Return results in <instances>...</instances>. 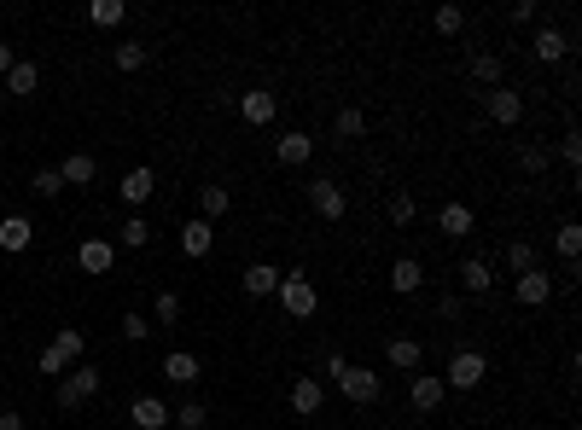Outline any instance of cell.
Instances as JSON below:
<instances>
[{
    "label": "cell",
    "instance_id": "obj_4",
    "mask_svg": "<svg viewBox=\"0 0 582 430\" xmlns=\"http://www.w3.org/2000/svg\"><path fill=\"white\" fill-rule=\"evenodd\" d=\"M93 395H100V372H93V366H70L65 384H58V407H82Z\"/></svg>",
    "mask_w": 582,
    "mask_h": 430
},
{
    "label": "cell",
    "instance_id": "obj_46",
    "mask_svg": "<svg viewBox=\"0 0 582 430\" xmlns=\"http://www.w3.org/2000/svg\"><path fill=\"white\" fill-rule=\"evenodd\" d=\"M0 430H24V419H18V413L6 407V413H0Z\"/></svg>",
    "mask_w": 582,
    "mask_h": 430
},
{
    "label": "cell",
    "instance_id": "obj_15",
    "mask_svg": "<svg viewBox=\"0 0 582 430\" xmlns=\"http://www.w3.org/2000/svg\"><path fill=\"white\" fill-rule=\"evenodd\" d=\"M210 245H216V221L193 215V221L181 227V250H186V257H210Z\"/></svg>",
    "mask_w": 582,
    "mask_h": 430
},
{
    "label": "cell",
    "instance_id": "obj_14",
    "mask_svg": "<svg viewBox=\"0 0 582 430\" xmlns=\"http://www.w3.org/2000/svg\"><path fill=\"white\" fill-rule=\"evenodd\" d=\"M274 157H280L286 169H297V163H309V157H314V140H309L303 129H291V134L274 140Z\"/></svg>",
    "mask_w": 582,
    "mask_h": 430
},
{
    "label": "cell",
    "instance_id": "obj_24",
    "mask_svg": "<svg viewBox=\"0 0 582 430\" xmlns=\"http://www.w3.org/2000/svg\"><path fill=\"white\" fill-rule=\"evenodd\" d=\"M36 82H41V70L29 65V58H18V65L6 70V88H0V93H36Z\"/></svg>",
    "mask_w": 582,
    "mask_h": 430
},
{
    "label": "cell",
    "instance_id": "obj_9",
    "mask_svg": "<svg viewBox=\"0 0 582 430\" xmlns=\"http://www.w3.org/2000/svg\"><path fill=\"white\" fill-rule=\"evenodd\" d=\"M309 204H314V215H321V221H344V210H350L344 193H338V181H314L309 186Z\"/></svg>",
    "mask_w": 582,
    "mask_h": 430
},
{
    "label": "cell",
    "instance_id": "obj_25",
    "mask_svg": "<svg viewBox=\"0 0 582 430\" xmlns=\"http://www.w3.org/2000/svg\"><path fill=\"white\" fill-rule=\"evenodd\" d=\"M437 227H443L449 238H466V233H471V210H466V204H443V215H437Z\"/></svg>",
    "mask_w": 582,
    "mask_h": 430
},
{
    "label": "cell",
    "instance_id": "obj_41",
    "mask_svg": "<svg viewBox=\"0 0 582 430\" xmlns=\"http://www.w3.org/2000/svg\"><path fill=\"white\" fill-rule=\"evenodd\" d=\"M518 169H524V174H542V169H547V152H542V146H524V152H518Z\"/></svg>",
    "mask_w": 582,
    "mask_h": 430
},
{
    "label": "cell",
    "instance_id": "obj_6",
    "mask_svg": "<svg viewBox=\"0 0 582 430\" xmlns=\"http://www.w3.org/2000/svg\"><path fill=\"white\" fill-rule=\"evenodd\" d=\"M321 407H326V390H321V378H314V372H303V378L291 384V413H297V419H314Z\"/></svg>",
    "mask_w": 582,
    "mask_h": 430
},
{
    "label": "cell",
    "instance_id": "obj_43",
    "mask_svg": "<svg viewBox=\"0 0 582 430\" xmlns=\"http://www.w3.org/2000/svg\"><path fill=\"white\" fill-rule=\"evenodd\" d=\"M437 314H443V320H454V326H460V320H466V297H454V291H449L443 302H437Z\"/></svg>",
    "mask_w": 582,
    "mask_h": 430
},
{
    "label": "cell",
    "instance_id": "obj_2",
    "mask_svg": "<svg viewBox=\"0 0 582 430\" xmlns=\"http://www.w3.org/2000/svg\"><path fill=\"white\" fill-rule=\"evenodd\" d=\"M333 384L344 390V402H355V407H373V402L385 395V378H379V372H367V366H344Z\"/></svg>",
    "mask_w": 582,
    "mask_h": 430
},
{
    "label": "cell",
    "instance_id": "obj_34",
    "mask_svg": "<svg viewBox=\"0 0 582 430\" xmlns=\"http://www.w3.org/2000/svg\"><path fill=\"white\" fill-rule=\"evenodd\" d=\"M471 76H478V82H490V88H501V58H495V53H478V58H471Z\"/></svg>",
    "mask_w": 582,
    "mask_h": 430
},
{
    "label": "cell",
    "instance_id": "obj_31",
    "mask_svg": "<svg viewBox=\"0 0 582 430\" xmlns=\"http://www.w3.org/2000/svg\"><path fill=\"white\" fill-rule=\"evenodd\" d=\"M204 419H210L204 402H181L175 413H169V425H181V430H204Z\"/></svg>",
    "mask_w": 582,
    "mask_h": 430
},
{
    "label": "cell",
    "instance_id": "obj_40",
    "mask_svg": "<svg viewBox=\"0 0 582 430\" xmlns=\"http://www.w3.org/2000/svg\"><path fill=\"white\" fill-rule=\"evenodd\" d=\"M122 338H129V343L152 338V320H146V314H122Z\"/></svg>",
    "mask_w": 582,
    "mask_h": 430
},
{
    "label": "cell",
    "instance_id": "obj_35",
    "mask_svg": "<svg viewBox=\"0 0 582 430\" xmlns=\"http://www.w3.org/2000/svg\"><path fill=\"white\" fill-rule=\"evenodd\" d=\"M152 314H157V320H164V326H175V320H181V297H175V291H157Z\"/></svg>",
    "mask_w": 582,
    "mask_h": 430
},
{
    "label": "cell",
    "instance_id": "obj_1",
    "mask_svg": "<svg viewBox=\"0 0 582 430\" xmlns=\"http://www.w3.org/2000/svg\"><path fill=\"white\" fill-rule=\"evenodd\" d=\"M280 309L291 314V320H309L314 309H321V291H314V279L303 267H291V274H280Z\"/></svg>",
    "mask_w": 582,
    "mask_h": 430
},
{
    "label": "cell",
    "instance_id": "obj_42",
    "mask_svg": "<svg viewBox=\"0 0 582 430\" xmlns=\"http://www.w3.org/2000/svg\"><path fill=\"white\" fill-rule=\"evenodd\" d=\"M36 193H41V198H58V193H65V181H58V169H41V174H36Z\"/></svg>",
    "mask_w": 582,
    "mask_h": 430
},
{
    "label": "cell",
    "instance_id": "obj_10",
    "mask_svg": "<svg viewBox=\"0 0 582 430\" xmlns=\"http://www.w3.org/2000/svg\"><path fill=\"white\" fill-rule=\"evenodd\" d=\"M129 425L134 430H164L169 425V407L157 402V395H134V402H129Z\"/></svg>",
    "mask_w": 582,
    "mask_h": 430
},
{
    "label": "cell",
    "instance_id": "obj_38",
    "mask_svg": "<svg viewBox=\"0 0 582 430\" xmlns=\"http://www.w3.org/2000/svg\"><path fill=\"white\" fill-rule=\"evenodd\" d=\"M414 215H419V204L407 198V193H397V198H390V221H397V227H407Z\"/></svg>",
    "mask_w": 582,
    "mask_h": 430
},
{
    "label": "cell",
    "instance_id": "obj_20",
    "mask_svg": "<svg viewBox=\"0 0 582 430\" xmlns=\"http://www.w3.org/2000/svg\"><path fill=\"white\" fill-rule=\"evenodd\" d=\"M419 285H426V267H419L414 257H397V267H390V291H402V297H414Z\"/></svg>",
    "mask_w": 582,
    "mask_h": 430
},
{
    "label": "cell",
    "instance_id": "obj_12",
    "mask_svg": "<svg viewBox=\"0 0 582 430\" xmlns=\"http://www.w3.org/2000/svg\"><path fill=\"white\" fill-rule=\"evenodd\" d=\"M483 105H490V117L501 122V129H513V122L524 117V100H518V93H513L507 82H501V88H490V100H483Z\"/></svg>",
    "mask_w": 582,
    "mask_h": 430
},
{
    "label": "cell",
    "instance_id": "obj_3",
    "mask_svg": "<svg viewBox=\"0 0 582 430\" xmlns=\"http://www.w3.org/2000/svg\"><path fill=\"white\" fill-rule=\"evenodd\" d=\"M483 372H490L483 349H460V355L449 361V372H443V390H478V384H483Z\"/></svg>",
    "mask_w": 582,
    "mask_h": 430
},
{
    "label": "cell",
    "instance_id": "obj_22",
    "mask_svg": "<svg viewBox=\"0 0 582 430\" xmlns=\"http://www.w3.org/2000/svg\"><path fill=\"white\" fill-rule=\"evenodd\" d=\"M565 53H571V36H565V29H542V36H536V58H542V65H559Z\"/></svg>",
    "mask_w": 582,
    "mask_h": 430
},
{
    "label": "cell",
    "instance_id": "obj_21",
    "mask_svg": "<svg viewBox=\"0 0 582 430\" xmlns=\"http://www.w3.org/2000/svg\"><path fill=\"white\" fill-rule=\"evenodd\" d=\"M29 238H36V227H29L24 215H6V221H0V250H29Z\"/></svg>",
    "mask_w": 582,
    "mask_h": 430
},
{
    "label": "cell",
    "instance_id": "obj_45",
    "mask_svg": "<svg viewBox=\"0 0 582 430\" xmlns=\"http://www.w3.org/2000/svg\"><path fill=\"white\" fill-rule=\"evenodd\" d=\"M344 366H350V361H344V349H321V372H326V378H338Z\"/></svg>",
    "mask_w": 582,
    "mask_h": 430
},
{
    "label": "cell",
    "instance_id": "obj_48",
    "mask_svg": "<svg viewBox=\"0 0 582 430\" xmlns=\"http://www.w3.org/2000/svg\"><path fill=\"white\" fill-rule=\"evenodd\" d=\"M0 110H6V93H0Z\"/></svg>",
    "mask_w": 582,
    "mask_h": 430
},
{
    "label": "cell",
    "instance_id": "obj_17",
    "mask_svg": "<svg viewBox=\"0 0 582 430\" xmlns=\"http://www.w3.org/2000/svg\"><path fill=\"white\" fill-rule=\"evenodd\" d=\"M198 372H204V366H198V355H186V349H169V355H164V378H169V384H198Z\"/></svg>",
    "mask_w": 582,
    "mask_h": 430
},
{
    "label": "cell",
    "instance_id": "obj_29",
    "mask_svg": "<svg viewBox=\"0 0 582 430\" xmlns=\"http://www.w3.org/2000/svg\"><path fill=\"white\" fill-rule=\"evenodd\" d=\"M554 245H559L565 262H577V257H582V227H577V221H565V227L554 233Z\"/></svg>",
    "mask_w": 582,
    "mask_h": 430
},
{
    "label": "cell",
    "instance_id": "obj_44",
    "mask_svg": "<svg viewBox=\"0 0 582 430\" xmlns=\"http://www.w3.org/2000/svg\"><path fill=\"white\" fill-rule=\"evenodd\" d=\"M36 366H41V372H70V361H65V355H58V349H53V343H47V349H41V355H36Z\"/></svg>",
    "mask_w": 582,
    "mask_h": 430
},
{
    "label": "cell",
    "instance_id": "obj_36",
    "mask_svg": "<svg viewBox=\"0 0 582 430\" xmlns=\"http://www.w3.org/2000/svg\"><path fill=\"white\" fill-rule=\"evenodd\" d=\"M122 245H129V250L152 245V227H146V221H140V215H129V221H122Z\"/></svg>",
    "mask_w": 582,
    "mask_h": 430
},
{
    "label": "cell",
    "instance_id": "obj_39",
    "mask_svg": "<svg viewBox=\"0 0 582 430\" xmlns=\"http://www.w3.org/2000/svg\"><path fill=\"white\" fill-rule=\"evenodd\" d=\"M559 157H565L571 169H582V134H577V129H565V140H559Z\"/></svg>",
    "mask_w": 582,
    "mask_h": 430
},
{
    "label": "cell",
    "instance_id": "obj_13",
    "mask_svg": "<svg viewBox=\"0 0 582 430\" xmlns=\"http://www.w3.org/2000/svg\"><path fill=\"white\" fill-rule=\"evenodd\" d=\"M239 285H245V297H274L280 291V267L274 262H250L239 274Z\"/></svg>",
    "mask_w": 582,
    "mask_h": 430
},
{
    "label": "cell",
    "instance_id": "obj_11",
    "mask_svg": "<svg viewBox=\"0 0 582 430\" xmlns=\"http://www.w3.org/2000/svg\"><path fill=\"white\" fill-rule=\"evenodd\" d=\"M513 297L524 302V309H542V302L554 297V279H547L542 267H530V274H518V285H513Z\"/></svg>",
    "mask_w": 582,
    "mask_h": 430
},
{
    "label": "cell",
    "instance_id": "obj_30",
    "mask_svg": "<svg viewBox=\"0 0 582 430\" xmlns=\"http://www.w3.org/2000/svg\"><path fill=\"white\" fill-rule=\"evenodd\" d=\"M122 12H129L122 0H93V6H88V18L100 24V29H111V24H122Z\"/></svg>",
    "mask_w": 582,
    "mask_h": 430
},
{
    "label": "cell",
    "instance_id": "obj_23",
    "mask_svg": "<svg viewBox=\"0 0 582 430\" xmlns=\"http://www.w3.org/2000/svg\"><path fill=\"white\" fill-rule=\"evenodd\" d=\"M58 181H65V186H88L93 181V157L88 152H70L65 163H58Z\"/></svg>",
    "mask_w": 582,
    "mask_h": 430
},
{
    "label": "cell",
    "instance_id": "obj_26",
    "mask_svg": "<svg viewBox=\"0 0 582 430\" xmlns=\"http://www.w3.org/2000/svg\"><path fill=\"white\" fill-rule=\"evenodd\" d=\"M228 204H233L228 186H204V193H198V215H204V221H216V215H228Z\"/></svg>",
    "mask_w": 582,
    "mask_h": 430
},
{
    "label": "cell",
    "instance_id": "obj_19",
    "mask_svg": "<svg viewBox=\"0 0 582 430\" xmlns=\"http://www.w3.org/2000/svg\"><path fill=\"white\" fill-rule=\"evenodd\" d=\"M385 361L397 366V372H419V361H426V349H419L414 338H390V343H385Z\"/></svg>",
    "mask_w": 582,
    "mask_h": 430
},
{
    "label": "cell",
    "instance_id": "obj_5",
    "mask_svg": "<svg viewBox=\"0 0 582 430\" xmlns=\"http://www.w3.org/2000/svg\"><path fill=\"white\" fill-rule=\"evenodd\" d=\"M239 117L250 122V129H269V122L280 117V100H274L269 88H245L239 93Z\"/></svg>",
    "mask_w": 582,
    "mask_h": 430
},
{
    "label": "cell",
    "instance_id": "obj_27",
    "mask_svg": "<svg viewBox=\"0 0 582 430\" xmlns=\"http://www.w3.org/2000/svg\"><path fill=\"white\" fill-rule=\"evenodd\" d=\"M53 349H58V355H65L70 366H82V349H88V338H82V331H76V326H58Z\"/></svg>",
    "mask_w": 582,
    "mask_h": 430
},
{
    "label": "cell",
    "instance_id": "obj_47",
    "mask_svg": "<svg viewBox=\"0 0 582 430\" xmlns=\"http://www.w3.org/2000/svg\"><path fill=\"white\" fill-rule=\"evenodd\" d=\"M12 65H18V53H12V47H0V76H6Z\"/></svg>",
    "mask_w": 582,
    "mask_h": 430
},
{
    "label": "cell",
    "instance_id": "obj_32",
    "mask_svg": "<svg viewBox=\"0 0 582 430\" xmlns=\"http://www.w3.org/2000/svg\"><path fill=\"white\" fill-rule=\"evenodd\" d=\"M111 65H117L122 76H129V70H140V65H146V47H140V41H122L117 53H111Z\"/></svg>",
    "mask_w": 582,
    "mask_h": 430
},
{
    "label": "cell",
    "instance_id": "obj_33",
    "mask_svg": "<svg viewBox=\"0 0 582 430\" xmlns=\"http://www.w3.org/2000/svg\"><path fill=\"white\" fill-rule=\"evenodd\" d=\"M507 267H513V274H530V267H536V245H524V238L507 245Z\"/></svg>",
    "mask_w": 582,
    "mask_h": 430
},
{
    "label": "cell",
    "instance_id": "obj_8",
    "mask_svg": "<svg viewBox=\"0 0 582 430\" xmlns=\"http://www.w3.org/2000/svg\"><path fill=\"white\" fill-rule=\"evenodd\" d=\"M76 262H82V274H111V262H117V245H111V238H82Z\"/></svg>",
    "mask_w": 582,
    "mask_h": 430
},
{
    "label": "cell",
    "instance_id": "obj_28",
    "mask_svg": "<svg viewBox=\"0 0 582 430\" xmlns=\"http://www.w3.org/2000/svg\"><path fill=\"white\" fill-rule=\"evenodd\" d=\"M333 129H338V140H361V134H367V117H361V110H355V105H344V110H338V122H333Z\"/></svg>",
    "mask_w": 582,
    "mask_h": 430
},
{
    "label": "cell",
    "instance_id": "obj_37",
    "mask_svg": "<svg viewBox=\"0 0 582 430\" xmlns=\"http://www.w3.org/2000/svg\"><path fill=\"white\" fill-rule=\"evenodd\" d=\"M437 29H443V36H460V29H466V12H460V6H437Z\"/></svg>",
    "mask_w": 582,
    "mask_h": 430
},
{
    "label": "cell",
    "instance_id": "obj_7",
    "mask_svg": "<svg viewBox=\"0 0 582 430\" xmlns=\"http://www.w3.org/2000/svg\"><path fill=\"white\" fill-rule=\"evenodd\" d=\"M443 378H431V372H414V384H407V402H414V413H437L443 407Z\"/></svg>",
    "mask_w": 582,
    "mask_h": 430
},
{
    "label": "cell",
    "instance_id": "obj_16",
    "mask_svg": "<svg viewBox=\"0 0 582 430\" xmlns=\"http://www.w3.org/2000/svg\"><path fill=\"white\" fill-rule=\"evenodd\" d=\"M490 285H495V267L483 262V257H466V262H460V291H466V297H483Z\"/></svg>",
    "mask_w": 582,
    "mask_h": 430
},
{
    "label": "cell",
    "instance_id": "obj_18",
    "mask_svg": "<svg viewBox=\"0 0 582 430\" xmlns=\"http://www.w3.org/2000/svg\"><path fill=\"white\" fill-rule=\"evenodd\" d=\"M117 193H122V204H129V210H140V204H146V198L157 193L152 169H129V174H122V186H117Z\"/></svg>",
    "mask_w": 582,
    "mask_h": 430
}]
</instances>
